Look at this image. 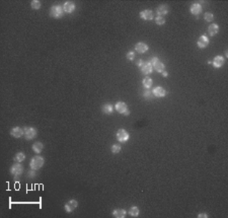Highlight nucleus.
<instances>
[{
	"label": "nucleus",
	"instance_id": "obj_1",
	"mask_svg": "<svg viewBox=\"0 0 228 218\" xmlns=\"http://www.w3.org/2000/svg\"><path fill=\"white\" fill-rule=\"evenodd\" d=\"M64 13H65V11H64L63 9V6H60V5H54L50 9V16H52L53 18L63 17Z\"/></svg>",
	"mask_w": 228,
	"mask_h": 218
},
{
	"label": "nucleus",
	"instance_id": "obj_2",
	"mask_svg": "<svg viewBox=\"0 0 228 218\" xmlns=\"http://www.w3.org/2000/svg\"><path fill=\"white\" fill-rule=\"evenodd\" d=\"M44 162H45L44 158H43L42 156L37 155V156H35V157L32 158V160H30V169H32L38 170V169H41L43 165H44Z\"/></svg>",
	"mask_w": 228,
	"mask_h": 218
},
{
	"label": "nucleus",
	"instance_id": "obj_3",
	"mask_svg": "<svg viewBox=\"0 0 228 218\" xmlns=\"http://www.w3.org/2000/svg\"><path fill=\"white\" fill-rule=\"evenodd\" d=\"M23 165L20 164V162H15L12 167H10V174L14 177V179L20 177L23 172Z\"/></svg>",
	"mask_w": 228,
	"mask_h": 218
},
{
	"label": "nucleus",
	"instance_id": "obj_4",
	"mask_svg": "<svg viewBox=\"0 0 228 218\" xmlns=\"http://www.w3.org/2000/svg\"><path fill=\"white\" fill-rule=\"evenodd\" d=\"M23 131H25L23 136H25V138L27 139V140H33V139L37 137L38 132H37V129L34 127H25V129H23Z\"/></svg>",
	"mask_w": 228,
	"mask_h": 218
},
{
	"label": "nucleus",
	"instance_id": "obj_5",
	"mask_svg": "<svg viewBox=\"0 0 228 218\" xmlns=\"http://www.w3.org/2000/svg\"><path fill=\"white\" fill-rule=\"evenodd\" d=\"M116 137H117V140L119 142H121V143H125L126 141H128L130 135L125 129H119L117 131V134H116Z\"/></svg>",
	"mask_w": 228,
	"mask_h": 218
},
{
	"label": "nucleus",
	"instance_id": "obj_6",
	"mask_svg": "<svg viewBox=\"0 0 228 218\" xmlns=\"http://www.w3.org/2000/svg\"><path fill=\"white\" fill-rule=\"evenodd\" d=\"M209 43H210V41H209V38L207 37V35H203L199 38L198 42H197V46H198L200 49H205V48H207L208 47Z\"/></svg>",
	"mask_w": 228,
	"mask_h": 218
},
{
	"label": "nucleus",
	"instance_id": "obj_7",
	"mask_svg": "<svg viewBox=\"0 0 228 218\" xmlns=\"http://www.w3.org/2000/svg\"><path fill=\"white\" fill-rule=\"evenodd\" d=\"M140 70H141L142 74L148 75V74H150V73L152 72V70H153V67H152V65L149 62H145V61H144V62L142 63V65L140 66Z\"/></svg>",
	"mask_w": 228,
	"mask_h": 218
},
{
	"label": "nucleus",
	"instance_id": "obj_8",
	"mask_svg": "<svg viewBox=\"0 0 228 218\" xmlns=\"http://www.w3.org/2000/svg\"><path fill=\"white\" fill-rule=\"evenodd\" d=\"M148 49H149L148 45L145 44V43H143V42H139V43H137V44L135 45V51H136L137 53H139V54L145 53V52L148 51Z\"/></svg>",
	"mask_w": 228,
	"mask_h": 218
},
{
	"label": "nucleus",
	"instance_id": "obj_9",
	"mask_svg": "<svg viewBox=\"0 0 228 218\" xmlns=\"http://www.w3.org/2000/svg\"><path fill=\"white\" fill-rule=\"evenodd\" d=\"M140 17L144 20H151L154 18V12L150 9H145L140 12Z\"/></svg>",
	"mask_w": 228,
	"mask_h": 218
},
{
	"label": "nucleus",
	"instance_id": "obj_10",
	"mask_svg": "<svg viewBox=\"0 0 228 218\" xmlns=\"http://www.w3.org/2000/svg\"><path fill=\"white\" fill-rule=\"evenodd\" d=\"M78 202L76 200H70L69 202H67L65 204V211L67 213H71L77 208Z\"/></svg>",
	"mask_w": 228,
	"mask_h": 218
},
{
	"label": "nucleus",
	"instance_id": "obj_11",
	"mask_svg": "<svg viewBox=\"0 0 228 218\" xmlns=\"http://www.w3.org/2000/svg\"><path fill=\"white\" fill-rule=\"evenodd\" d=\"M76 5L74 2L72 1H66L65 3L63 4V9L66 13H72L73 11L75 10Z\"/></svg>",
	"mask_w": 228,
	"mask_h": 218
},
{
	"label": "nucleus",
	"instance_id": "obj_12",
	"mask_svg": "<svg viewBox=\"0 0 228 218\" xmlns=\"http://www.w3.org/2000/svg\"><path fill=\"white\" fill-rule=\"evenodd\" d=\"M115 109L119 114H123V115L128 111V106L124 101H118L115 106Z\"/></svg>",
	"mask_w": 228,
	"mask_h": 218
},
{
	"label": "nucleus",
	"instance_id": "obj_13",
	"mask_svg": "<svg viewBox=\"0 0 228 218\" xmlns=\"http://www.w3.org/2000/svg\"><path fill=\"white\" fill-rule=\"evenodd\" d=\"M23 134H25V131L20 127H14L10 131V135L14 138H20L21 136H23Z\"/></svg>",
	"mask_w": 228,
	"mask_h": 218
},
{
	"label": "nucleus",
	"instance_id": "obj_14",
	"mask_svg": "<svg viewBox=\"0 0 228 218\" xmlns=\"http://www.w3.org/2000/svg\"><path fill=\"white\" fill-rule=\"evenodd\" d=\"M152 93H153V96H155V98H163V96H165L166 91L163 87L157 86L152 91Z\"/></svg>",
	"mask_w": 228,
	"mask_h": 218
},
{
	"label": "nucleus",
	"instance_id": "obj_15",
	"mask_svg": "<svg viewBox=\"0 0 228 218\" xmlns=\"http://www.w3.org/2000/svg\"><path fill=\"white\" fill-rule=\"evenodd\" d=\"M168 10H169V8L166 4H161L156 9V13H157L158 16H162L163 17V15H166L168 13Z\"/></svg>",
	"mask_w": 228,
	"mask_h": 218
},
{
	"label": "nucleus",
	"instance_id": "obj_16",
	"mask_svg": "<svg viewBox=\"0 0 228 218\" xmlns=\"http://www.w3.org/2000/svg\"><path fill=\"white\" fill-rule=\"evenodd\" d=\"M225 63V59L224 57L222 56H216L214 59H213V66L215 68H220L224 65Z\"/></svg>",
	"mask_w": 228,
	"mask_h": 218
},
{
	"label": "nucleus",
	"instance_id": "obj_17",
	"mask_svg": "<svg viewBox=\"0 0 228 218\" xmlns=\"http://www.w3.org/2000/svg\"><path fill=\"white\" fill-rule=\"evenodd\" d=\"M190 11H191L192 14L194 15H199L201 12H202V6L201 4L199 3H193L190 7Z\"/></svg>",
	"mask_w": 228,
	"mask_h": 218
},
{
	"label": "nucleus",
	"instance_id": "obj_18",
	"mask_svg": "<svg viewBox=\"0 0 228 218\" xmlns=\"http://www.w3.org/2000/svg\"><path fill=\"white\" fill-rule=\"evenodd\" d=\"M218 32H219V27H218L217 23H212V25H209L208 33H209V35H210L211 37H214L215 35H217Z\"/></svg>",
	"mask_w": 228,
	"mask_h": 218
},
{
	"label": "nucleus",
	"instance_id": "obj_19",
	"mask_svg": "<svg viewBox=\"0 0 228 218\" xmlns=\"http://www.w3.org/2000/svg\"><path fill=\"white\" fill-rule=\"evenodd\" d=\"M152 67H153V69L156 71V72L158 73H162L163 71H164V64H163L162 62H160V61H157L156 63H154L153 65H152Z\"/></svg>",
	"mask_w": 228,
	"mask_h": 218
},
{
	"label": "nucleus",
	"instance_id": "obj_20",
	"mask_svg": "<svg viewBox=\"0 0 228 218\" xmlns=\"http://www.w3.org/2000/svg\"><path fill=\"white\" fill-rule=\"evenodd\" d=\"M43 149H44V144H43L42 142H35V143L33 144V150H34L35 153H38V154L42 152Z\"/></svg>",
	"mask_w": 228,
	"mask_h": 218
},
{
	"label": "nucleus",
	"instance_id": "obj_21",
	"mask_svg": "<svg viewBox=\"0 0 228 218\" xmlns=\"http://www.w3.org/2000/svg\"><path fill=\"white\" fill-rule=\"evenodd\" d=\"M104 114H106V115H111V113L114 112V106L111 105V104H104L101 108Z\"/></svg>",
	"mask_w": 228,
	"mask_h": 218
},
{
	"label": "nucleus",
	"instance_id": "obj_22",
	"mask_svg": "<svg viewBox=\"0 0 228 218\" xmlns=\"http://www.w3.org/2000/svg\"><path fill=\"white\" fill-rule=\"evenodd\" d=\"M126 210L124 209H116L113 211V216L116 218H124L126 216Z\"/></svg>",
	"mask_w": 228,
	"mask_h": 218
},
{
	"label": "nucleus",
	"instance_id": "obj_23",
	"mask_svg": "<svg viewBox=\"0 0 228 218\" xmlns=\"http://www.w3.org/2000/svg\"><path fill=\"white\" fill-rule=\"evenodd\" d=\"M14 162H22L25 159V154L23 152H17L14 155Z\"/></svg>",
	"mask_w": 228,
	"mask_h": 218
},
{
	"label": "nucleus",
	"instance_id": "obj_24",
	"mask_svg": "<svg viewBox=\"0 0 228 218\" xmlns=\"http://www.w3.org/2000/svg\"><path fill=\"white\" fill-rule=\"evenodd\" d=\"M139 213H140V210L137 206H132L129 210V214L131 215L132 217H137L139 216Z\"/></svg>",
	"mask_w": 228,
	"mask_h": 218
},
{
	"label": "nucleus",
	"instance_id": "obj_25",
	"mask_svg": "<svg viewBox=\"0 0 228 218\" xmlns=\"http://www.w3.org/2000/svg\"><path fill=\"white\" fill-rule=\"evenodd\" d=\"M142 83H143V86L145 87L146 89H149L152 86V84H153V81H152L150 77H145L143 79V81H142Z\"/></svg>",
	"mask_w": 228,
	"mask_h": 218
},
{
	"label": "nucleus",
	"instance_id": "obj_26",
	"mask_svg": "<svg viewBox=\"0 0 228 218\" xmlns=\"http://www.w3.org/2000/svg\"><path fill=\"white\" fill-rule=\"evenodd\" d=\"M30 6H32L33 9H40L42 6V3L39 0H33V1L30 2Z\"/></svg>",
	"mask_w": 228,
	"mask_h": 218
},
{
	"label": "nucleus",
	"instance_id": "obj_27",
	"mask_svg": "<svg viewBox=\"0 0 228 218\" xmlns=\"http://www.w3.org/2000/svg\"><path fill=\"white\" fill-rule=\"evenodd\" d=\"M121 150H122V147H121V145H119V144H114V145H111V151L114 153V154H117V153L120 152Z\"/></svg>",
	"mask_w": 228,
	"mask_h": 218
},
{
	"label": "nucleus",
	"instance_id": "obj_28",
	"mask_svg": "<svg viewBox=\"0 0 228 218\" xmlns=\"http://www.w3.org/2000/svg\"><path fill=\"white\" fill-rule=\"evenodd\" d=\"M204 18H205L206 21L211 22V21L214 20V15H213V13H211V12H206L205 14H204Z\"/></svg>",
	"mask_w": 228,
	"mask_h": 218
},
{
	"label": "nucleus",
	"instance_id": "obj_29",
	"mask_svg": "<svg viewBox=\"0 0 228 218\" xmlns=\"http://www.w3.org/2000/svg\"><path fill=\"white\" fill-rule=\"evenodd\" d=\"M27 177H28V179H34V177H37V170H35V169H30L28 172Z\"/></svg>",
	"mask_w": 228,
	"mask_h": 218
},
{
	"label": "nucleus",
	"instance_id": "obj_30",
	"mask_svg": "<svg viewBox=\"0 0 228 218\" xmlns=\"http://www.w3.org/2000/svg\"><path fill=\"white\" fill-rule=\"evenodd\" d=\"M155 22L158 25H163L165 23V20L162 16H157V17H155Z\"/></svg>",
	"mask_w": 228,
	"mask_h": 218
},
{
	"label": "nucleus",
	"instance_id": "obj_31",
	"mask_svg": "<svg viewBox=\"0 0 228 218\" xmlns=\"http://www.w3.org/2000/svg\"><path fill=\"white\" fill-rule=\"evenodd\" d=\"M143 96H144V98H146V99H151L154 96L151 91H149L148 89H146V91L143 92Z\"/></svg>",
	"mask_w": 228,
	"mask_h": 218
},
{
	"label": "nucleus",
	"instance_id": "obj_32",
	"mask_svg": "<svg viewBox=\"0 0 228 218\" xmlns=\"http://www.w3.org/2000/svg\"><path fill=\"white\" fill-rule=\"evenodd\" d=\"M126 57H127V59L129 61H133L134 60V58H135V53L133 51H129L127 53V55H126Z\"/></svg>",
	"mask_w": 228,
	"mask_h": 218
},
{
	"label": "nucleus",
	"instance_id": "obj_33",
	"mask_svg": "<svg viewBox=\"0 0 228 218\" xmlns=\"http://www.w3.org/2000/svg\"><path fill=\"white\" fill-rule=\"evenodd\" d=\"M157 61H159V59L157 58V57H153V58L150 59V61H149V63L151 64V65H153L154 63H156Z\"/></svg>",
	"mask_w": 228,
	"mask_h": 218
},
{
	"label": "nucleus",
	"instance_id": "obj_34",
	"mask_svg": "<svg viewBox=\"0 0 228 218\" xmlns=\"http://www.w3.org/2000/svg\"><path fill=\"white\" fill-rule=\"evenodd\" d=\"M198 217H199V218H203V217H204V218H207L208 215L206 214V213H200V214L198 215Z\"/></svg>",
	"mask_w": 228,
	"mask_h": 218
},
{
	"label": "nucleus",
	"instance_id": "obj_35",
	"mask_svg": "<svg viewBox=\"0 0 228 218\" xmlns=\"http://www.w3.org/2000/svg\"><path fill=\"white\" fill-rule=\"evenodd\" d=\"M143 62H144L143 60H138V61H137V62H136V65L138 66V67H140V66L142 65V63H143Z\"/></svg>",
	"mask_w": 228,
	"mask_h": 218
},
{
	"label": "nucleus",
	"instance_id": "obj_36",
	"mask_svg": "<svg viewBox=\"0 0 228 218\" xmlns=\"http://www.w3.org/2000/svg\"><path fill=\"white\" fill-rule=\"evenodd\" d=\"M162 75H163V76H164V77H167L168 73H167V72H166V71L164 70V71H163V72H162Z\"/></svg>",
	"mask_w": 228,
	"mask_h": 218
},
{
	"label": "nucleus",
	"instance_id": "obj_37",
	"mask_svg": "<svg viewBox=\"0 0 228 218\" xmlns=\"http://www.w3.org/2000/svg\"><path fill=\"white\" fill-rule=\"evenodd\" d=\"M124 115H125V116H129V115H130V111H129V110H128V111H127V112H126V113L124 114Z\"/></svg>",
	"mask_w": 228,
	"mask_h": 218
}]
</instances>
